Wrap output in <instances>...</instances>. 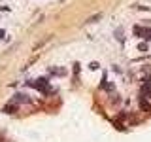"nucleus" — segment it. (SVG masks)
Returning a JSON list of instances; mask_svg holds the SVG:
<instances>
[{"instance_id":"1","label":"nucleus","mask_w":151,"mask_h":142,"mask_svg":"<svg viewBox=\"0 0 151 142\" xmlns=\"http://www.w3.org/2000/svg\"><path fill=\"white\" fill-rule=\"evenodd\" d=\"M134 32L142 38H145V40H151V28H145V27H136Z\"/></svg>"}]
</instances>
